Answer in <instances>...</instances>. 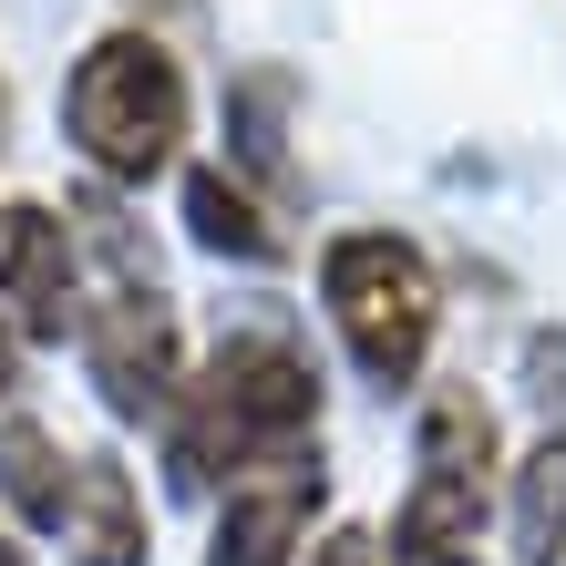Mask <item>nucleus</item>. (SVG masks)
I'll use <instances>...</instances> for the list:
<instances>
[{
  "label": "nucleus",
  "mask_w": 566,
  "mask_h": 566,
  "mask_svg": "<svg viewBox=\"0 0 566 566\" xmlns=\"http://www.w3.org/2000/svg\"><path fill=\"white\" fill-rule=\"evenodd\" d=\"M319 402H329L319 391V350L298 340V319L248 310L238 329H217V340L186 360V391L155 422L165 474H176L186 494H227L238 474H258V463L319 443Z\"/></svg>",
  "instance_id": "obj_1"
},
{
  "label": "nucleus",
  "mask_w": 566,
  "mask_h": 566,
  "mask_svg": "<svg viewBox=\"0 0 566 566\" xmlns=\"http://www.w3.org/2000/svg\"><path fill=\"white\" fill-rule=\"evenodd\" d=\"M62 217H73V248H83V329H73L83 381H93V402L114 422L155 432L165 402L186 391V360H196L186 319H176V289H165L145 227H135V207L114 186H73Z\"/></svg>",
  "instance_id": "obj_2"
},
{
  "label": "nucleus",
  "mask_w": 566,
  "mask_h": 566,
  "mask_svg": "<svg viewBox=\"0 0 566 566\" xmlns=\"http://www.w3.org/2000/svg\"><path fill=\"white\" fill-rule=\"evenodd\" d=\"M62 135H73L83 176L114 186V196L176 176L186 135H196V83H186L176 42L145 31V21L93 31V42L73 52V73H62Z\"/></svg>",
  "instance_id": "obj_3"
},
{
  "label": "nucleus",
  "mask_w": 566,
  "mask_h": 566,
  "mask_svg": "<svg viewBox=\"0 0 566 566\" xmlns=\"http://www.w3.org/2000/svg\"><path fill=\"white\" fill-rule=\"evenodd\" d=\"M505 505V422L474 381H432L412 402V484L381 525V566H484Z\"/></svg>",
  "instance_id": "obj_4"
},
{
  "label": "nucleus",
  "mask_w": 566,
  "mask_h": 566,
  "mask_svg": "<svg viewBox=\"0 0 566 566\" xmlns=\"http://www.w3.org/2000/svg\"><path fill=\"white\" fill-rule=\"evenodd\" d=\"M319 310L329 340L350 350V371L371 391H422L432 340H443V269L422 258V238L402 227H340L319 238Z\"/></svg>",
  "instance_id": "obj_5"
},
{
  "label": "nucleus",
  "mask_w": 566,
  "mask_h": 566,
  "mask_svg": "<svg viewBox=\"0 0 566 566\" xmlns=\"http://www.w3.org/2000/svg\"><path fill=\"white\" fill-rule=\"evenodd\" d=\"M319 515H329V453L298 443L279 463H258L217 494V525H207V566H298L319 546Z\"/></svg>",
  "instance_id": "obj_6"
},
{
  "label": "nucleus",
  "mask_w": 566,
  "mask_h": 566,
  "mask_svg": "<svg viewBox=\"0 0 566 566\" xmlns=\"http://www.w3.org/2000/svg\"><path fill=\"white\" fill-rule=\"evenodd\" d=\"M0 319L21 340L83 329V248H73V217L42 196H0Z\"/></svg>",
  "instance_id": "obj_7"
},
{
  "label": "nucleus",
  "mask_w": 566,
  "mask_h": 566,
  "mask_svg": "<svg viewBox=\"0 0 566 566\" xmlns=\"http://www.w3.org/2000/svg\"><path fill=\"white\" fill-rule=\"evenodd\" d=\"M176 217L207 258H238V269H289V207L258 196L227 155H186L176 165Z\"/></svg>",
  "instance_id": "obj_8"
},
{
  "label": "nucleus",
  "mask_w": 566,
  "mask_h": 566,
  "mask_svg": "<svg viewBox=\"0 0 566 566\" xmlns=\"http://www.w3.org/2000/svg\"><path fill=\"white\" fill-rule=\"evenodd\" d=\"M227 165H238L258 196L298 207V83L279 62H248V73L227 83Z\"/></svg>",
  "instance_id": "obj_9"
},
{
  "label": "nucleus",
  "mask_w": 566,
  "mask_h": 566,
  "mask_svg": "<svg viewBox=\"0 0 566 566\" xmlns=\"http://www.w3.org/2000/svg\"><path fill=\"white\" fill-rule=\"evenodd\" d=\"M145 546H155V525H145V484H135V463L93 443V453H83V474H73L62 556H73V566H145Z\"/></svg>",
  "instance_id": "obj_10"
},
{
  "label": "nucleus",
  "mask_w": 566,
  "mask_h": 566,
  "mask_svg": "<svg viewBox=\"0 0 566 566\" xmlns=\"http://www.w3.org/2000/svg\"><path fill=\"white\" fill-rule=\"evenodd\" d=\"M73 474H83V453L52 443L31 412L0 422V515H11V536H62V515H73Z\"/></svg>",
  "instance_id": "obj_11"
},
{
  "label": "nucleus",
  "mask_w": 566,
  "mask_h": 566,
  "mask_svg": "<svg viewBox=\"0 0 566 566\" xmlns=\"http://www.w3.org/2000/svg\"><path fill=\"white\" fill-rule=\"evenodd\" d=\"M505 546L515 566H566V432H536L505 463Z\"/></svg>",
  "instance_id": "obj_12"
},
{
  "label": "nucleus",
  "mask_w": 566,
  "mask_h": 566,
  "mask_svg": "<svg viewBox=\"0 0 566 566\" xmlns=\"http://www.w3.org/2000/svg\"><path fill=\"white\" fill-rule=\"evenodd\" d=\"M515 381H525V402L546 412V432H566V329H536V340H525Z\"/></svg>",
  "instance_id": "obj_13"
},
{
  "label": "nucleus",
  "mask_w": 566,
  "mask_h": 566,
  "mask_svg": "<svg viewBox=\"0 0 566 566\" xmlns=\"http://www.w3.org/2000/svg\"><path fill=\"white\" fill-rule=\"evenodd\" d=\"M298 566H381V536H371V525H319V546Z\"/></svg>",
  "instance_id": "obj_14"
},
{
  "label": "nucleus",
  "mask_w": 566,
  "mask_h": 566,
  "mask_svg": "<svg viewBox=\"0 0 566 566\" xmlns=\"http://www.w3.org/2000/svg\"><path fill=\"white\" fill-rule=\"evenodd\" d=\"M21 381H31V340H21L11 319H0V422L21 412Z\"/></svg>",
  "instance_id": "obj_15"
},
{
  "label": "nucleus",
  "mask_w": 566,
  "mask_h": 566,
  "mask_svg": "<svg viewBox=\"0 0 566 566\" xmlns=\"http://www.w3.org/2000/svg\"><path fill=\"white\" fill-rule=\"evenodd\" d=\"M0 566H31V556H21V536H11V525H0Z\"/></svg>",
  "instance_id": "obj_16"
},
{
  "label": "nucleus",
  "mask_w": 566,
  "mask_h": 566,
  "mask_svg": "<svg viewBox=\"0 0 566 566\" xmlns=\"http://www.w3.org/2000/svg\"><path fill=\"white\" fill-rule=\"evenodd\" d=\"M0 135H11V83H0Z\"/></svg>",
  "instance_id": "obj_17"
}]
</instances>
